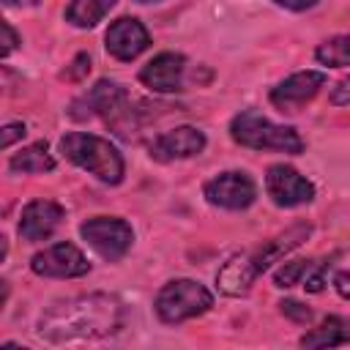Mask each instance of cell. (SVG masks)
<instances>
[{"label": "cell", "instance_id": "cell-14", "mask_svg": "<svg viewBox=\"0 0 350 350\" xmlns=\"http://www.w3.org/2000/svg\"><path fill=\"white\" fill-rule=\"evenodd\" d=\"M183 68H186V57L178 52H161L156 55L150 63L142 66L139 71V82L156 93H175L183 88Z\"/></svg>", "mask_w": 350, "mask_h": 350}, {"label": "cell", "instance_id": "cell-28", "mask_svg": "<svg viewBox=\"0 0 350 350\" xmlns=\"http://www.w3.org/2000/svg\"><path fill=\"white\" fill-rule=\"evenodd\" d=\"M5 254H8V238H5V235H0V262L5 260Z\"/></svg>", "mask_w": 350, "mask_h": 350}, {"label": "cell", "instance_id": "cell-18", "mask_svg": "<svg viewBox=\"0 0 350 350\" xmlns=\"http://www.w3.org/2000/svg\"><path fill=\"white\" fill-rule=\"evenodd\" d=\"M314 57L323 66H334V68L350 66V38L347 36H334L331 41H325V44L317 46Z\"/></svg>", "mask_w": 350, "mask_h": 350}, {"label": "cell", "instance_id": "cell-1", "mask_svg": "<svg viewBox=\"0 0 350 350\" xmlns=\"http://www.w3.org/2000/svg\"><path fill=\"white\" fill-rule=\"evenodd\" d=\"M123 309L112 295L93 293L55 304L38 320V336L46 342H79L115 334L120 328Z\"/></svg>", "mask_w": 350, "mask_h": 350}, {"label": "cell", "instance_id": "cell-21", "mask_svg": "<svg viewBox=\"0 0 350 350\" xmlns=\"http://www.w3.org/2000/svg\"><path fill=\"white\" fill-rule=\"evenodd\" d=\"M282 306V314H287L290 320H295V323H312V309H306L301 301H293V298H287V301H282L279 304Z\"/></svg>", "mask_w": 350, "mask_h": 350}, {"label": "cell", "instance_id": "cell-29", "mask_svg": "<svg viewBox=\"0 0 350 350\" xmlns=\"http://www.w3.org/2000/svg\"><path fill=\"white\" fill-rule=\"evenodd\" d=\"M5 298H8V284H5L3 279H0V306L5 304Z\"/></svg>", "mask_w": 350, "mask_h": 350}, {"label": "cell", "instance_id": "cell-27", "mask_svg": "<svg viewBox=\"0 0 350 350\" xmlns=\"http://www.w3.org/2000/svg\"><path fill=\"white\" fill-rule=\"evenodd\" d=\"M3 5H36L38 0H0Z\"/></svg>", "mask_w": 350, "mask_h": 350}, {"label": "cell", "instance_id": "cell-15", "mask_svg": "<svg viewBox=\"0 0 350 350\" xmlns=\"http://www.w3.org/2000/svg\"><path fill=\"white\" fill-rule=\"evenodd\" d=\"M11 170H14V172H22V175H38V172L55 170V159L49 156L46 142H33V145L22 148V150L11 159Z\"/></svg>", "mask_w": 350, "mask_h": 350}, {"label": "cell", "instance_id": "cell-9", "mask_svg": "<svg viewBox=\"0 0 350 350\" xmlns=\"http://www.w3.org/2000/svg\"><path fill=\"white\" fill-rule=\"evenodd\" d=\"M265 189H268V197L279 208H295V205H304V202H309L314 197L312 180H306L298 170L284 167V164H273L268 170Z\"/></svg>", "mask_w": 350, "mask_h": 350}, {"label": "cell", "instance_id": "cell-16", "mask_svg": "<svg viewBox=\"0 0 350 350\" xmlns=\"http://www.w3.org/2000/svg\"><path fill=\"white\" fill-rule=\"evenodd\" d=\"M350 334H347V323L342 317H325L317 328H312L309 334L301 336L304 347H331V345H347Z\"/></svg>", "mask_w": 350, "mask_h": 350}, {"label": "cell", "instance_id": "cell-8", "mask_svg": "<svg viewBox=\"0 0 350 350\" xmlns=\"http://www.w3.org/2000/svg\"><path fill=\"white\" fill-rule=\"evenodd\" d=\"M33 273L38 276H52V279H74V276H85L90 271V262L85 260V254L74 246V243H55L44 252H38L30 260Z\"/></svg>", "mask_w": 350, "mask_h": 350}, {"label": "cell", "instance_id": "cell-25", "mask_svg": "<svg viewBox=\"0 0 350 350\" xmlns=\"http://www.w3.org/2000/svg\"><path fill=\"white\" fill-rule=\"evenodd\" d=\"M279 5H284V8H290V11H306V8H312L317 0H276Z\"/></svg>", "mask_w": 350, "mask_h": 350}, {"label": "cell", "instance_id": "cell-19", "mask_svg": "<svg viewBox=\"0 0 350 350\" xmlns=\"http://www.w3.org/2000/svg\"><path fill=\"white\" fill-rule=\"evenodd\" d=\"M314 262L312 260H293V262H284L279 271H276V287H293V284H301L309 273Z\"/></svg>", "mask_w": 350, "mask_h": 350}, {"label": "cell", "instance_id": "cell-17", "mask_svg": "<svg viewBox=\"0 0 350 350\" xmlns=\"http://www.w3.org/2000/svg\"><path fill=\"white\" fill-rule=\"evenodd\" d=\"M112 5H115V0H68L66 19L74 27H93L107 16V11Z\"/></svg>", "mask_w": 350, "mask_h": 350}, {"label": "cell", "instance_id": "cell-2", "mask_svg": "<svg viewBox=\"0 0 350 350\" xmlns=\"http://www.w3.org/2000/svg\"><path fill=\"white\" fill-rule=\"evenodd\" d=\"M309 232H312L309 224H295V227H290L287 232H282V235L265 241L260 249L230 257V260L224 262V268L216 273L219 290L227 293V295H243V293L252 287V282H254L262 271H268L279 257H284L290 249H295L301 241H306Z\"/></svg>", "mask_w": 350, "mask_h": 350}, {"label": "cell", "instance_id": "cell-10", "mask_svg": "<svg viewBox=\"0 0 350 350\" xmlns=\"http://www.w3.org/2000/svg\"><path fill=\"white\" fill-rule=\"evenodd\" d=\"M104 41H107V52L112 57H118V60H134L150 46V36H148L145 25L139 19H134V16L115 19L109 25Z\"/></svg>", "mask_w": 350, "mask_h": 350}, {"label": "cell", "instance_id": "cell-24", "mask_svg": "<svg viewBox=\"0 0 350 350\" xmlns=\"http://www.w3.org/2000/svg\"><path fill=\"white\" fill-rule=\"evenodd\" d=\"M347 93H350V79H342V82L336 85V90H334L331 101H334V104H339V107H345V104H347Z\"/></svg>", "mask_w": 350, "mask_h": 350}, {"label": "cell", "instance_id": "cell-6", "mask_svg": "<svg viewBox=\"0 0 350 350\" xmlns=\"http://www.w3.org/2000/svg\"><path fill=\"white\" fill-rule=\"evenodd\" d=\"M79 232L93 246V252L98 257L109 260V262L120 260L131 249V241H134L131 224L126 219H118V216H96V219H88L79 227Z\"/></svg>", "mask_w": 350, "mask_h": 350}, {"label": "cell", "instance_id": "cell-3", "mask_svg": "<svg viewBox=\"0 0 350 350\" xmlns=\"http://www.w3.org/2000/svg\"><path fill=\"white\" fill-rule=\"evenodd\" d=\"M60 150L66 153L68 161H74L77 167L88 170L90 175H96L104 183H120L123 180V156L118 153L115 145H109L107 139L96 137V134H85V131H71L60 139Z\"/></svg>", "mask_w": 350, "mask_h": 350}, {"label": "cell", "instance_id": "cell-11", "mask_svg": "<svg viewBox=\"0 0 350 350\" xmlns=\"http://www.w3.org/2000/svg\"><path fill=\"white\" fill-rule=\"evenodd\" d=\"M323 85H325V74L323 71H298V74L287 77L284 82H279L271 90V104L284 109V112H295L306 101H312L320 93Z\"/></svg>", "mask_w": 350, "mask_h": 350}, {"label": "cell", "instance_id": "cell-12", "mask_svg": "<svg viewBox=\"0 0 350 350\" xmlns=\"http://www.w3.org/2000/svg\"><path fill=\"white\" fill-rule=\"evenodd\" d=\"M205 148V134L194 126H178L172 131L159 134L150 142V156L156 161H175V159H191L202 153Z\"/></svg>", "mask_w": 350, "mask_h": 350}, {"label": "cell", "instance_id": "cell-7", "mask_svg": "<svg viewBox=\"0 0 350 350\" xmlns=\"http://www.w3.org/2000/svg\"><path fill=\"white\" fill-rule=\"evenodd\" d=\"M205 200L224 211H243L257 200V186L246 172L230 170L205 183Z\"/></svg>", "mask_w": 350, "mask_h": 350}, {"label": "cell", "instance_id": "cell-23", "mask_svg": "<svg viewBox=\"0 0 350 350\" xmlns=\"http://www.w3.org/2000/svg\"><path fill=\"white\" fill-rule=\"evenodd\" d=\"M25 134H27L25 123H8V126H3L0 129V150L8 148V145H14V142H19Z\"/></svg>", "mask_w": 350, "mask_h": 350}, {"label": "cell", "instance_id": "cell-5", "mask_svg": "<svg viewBox=\"0 0 350 350\" xmlns=\"http://www.w3.org/2000/svg\"><path fill=\"white\" fill-rule=\"evenodd\" d=\"M153 306L164 323H183L208 312L213 306V295L194 279H175L159 290Z\"/></svg>", "mask_w": 350, "mask_h": 350}, {"label": "cell", "instance_id": "cell-26", "mask_svg": "<svg viewBox=\"0 0 350 350\" xmlns=\"http://www.w3.org/2000/svg\"><path fill=\"white\" fill-rule=\"evenodd\" d=\"M336 290H339V295H342V298H347V295H350V290H347V273H345V271H339V273H336Z\"/></svg>", "mask_w": 350, "mask_h": 350}, {"label": "cell", "instance_id": "cell-22", "mask_svg": "<svg viewBox=\"0 0 350 350\" xmlns=\"http://www.w3.org/2000/svg\"><path fill=\"white\" fill-rule=\"evenodd\" d=\"M16 46H19V33L5 19H0V57L11 55Z\"/></svg>", "mask_w": 350, "mask_h": 350}, {"label": "cell", "instance_id": "cell-20", "mask_svg": "<svg viewBox=\"0 0 350 350\" xmlns=\"http://www.w3.org/2000/svg\"><path fill=\"white\" fill-rule=\"evenodd\" d=\"M88 71H90V55H77L74 60H71V66H66V71H63V79H71V82H79V79H85L88 77Z\"/></svg>", "mask_w": 350, "mask_h": 350}, {"label": "cell", "instance_id": "cell-13", "mask_svg": "<svg viewBox=\"0 0 350 350\" xmlns=\"http://www.w3.org/2000/svg\"><path fill=\"white\" fill-rule=\"evenodd\" d=\"M63 224V208L52 200H33L25 205L19 219V235L27 243L46 241L57 227Z\"/></svg>", "mask_w": 350, "mask_h": 350}, {"label": "cell", "instance_id": "cell-30", "mask_svg": "<svg viewBox=\"0 0 350 350\" xmlns=\"http://www.w3.org/2000/svg\"><path fill=\"white\" fill-rule=\"evenodd\" d=\"M137 3H159V0H137Z\"/></svg>", "mask_w": 350, "mask_h": 350}, {"label": "cell", "instance_id": "cell-4", "mask_svg": "<svg viewBox=\"0 0 350 350\" xmlns=\"http://www.w3.org/2000/svg\"><path fill=\"white\" fill-rule=\"evenodd\" d=\"M230 134L238 145L254 148V150H282V153H301L304 150V139L298 137L295 129L279 126V123L268 120L265 115H260L257 109L238 112L230 123Z\"/></svg>", "mask_w": 350, "mask_h": 350}]
</instances>
